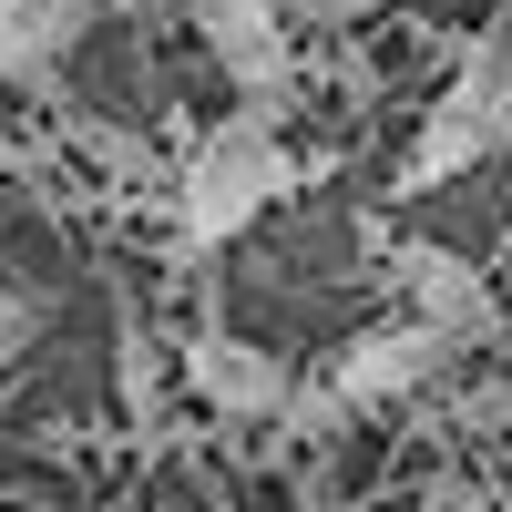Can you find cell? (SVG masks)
Wrapping results in <instances>:
<instances>
[{"label":"cell","instance_id":"obj_5","mask_svg":"<svg viewBox=\"0 0 512 512\" xmlns=\"http://www.w3.org/2000/svg\"><path fill=\"white\" fill-rule=\"evenodd\" d=\"M390 277H400V308L410 318H431V328H451L461 349H492V328H502V297H492V277L472 267V256H451V246H390Z\"/></svg>","mask_w":512,"mask_h":512},{"label":"cell","instance_id":"obj_3","mask_svg":"<svg viewBox=\"0 0 512 512\" xmlns=\"http://www.w3.org/2000/svg\"><path fill=\"white\" fill-rule=\"evenodd\" d=\"M461 359H472V349H461L451 328H431V318L400 308L390 328H359L349 349L328 359V390L349 410H379V400H410V390H431V379H451Z\"/></svg>","mask_w":512,"mask_h":512},{"label":"cell","instance_id":"obj_1","mask_svg":"<svg viewBox=\"0 0 512 512\" xmlns=\"http://www.w3.org/2000/svg\"><path fill=\"white\" fill-rule=\"evenodd\" d=\"M287 185H297V154L277 144V103H246V113H226L216 134L185 154L175 226H185V246H226V236H246L256 216H267Z\"/></svg>","mask_w":512,"mask_h":512},{"label":"cell","instance_id":"obj_8","mask_svg":"<svg viewBox=\"0 0 512 512\" xmlns=\"http://www.w3.org/2000/svg\"><path fill=\"white\" fill-rule=\"evenodd\" d=\"M113 359H123V400H134V420H154V338H144V318L113 328Z\"/></svg>","mask_w":512,"mask_h":512},{"label":"cell","instance_id":"obj_14","mask_svg":"<svg viewBox=\"0 0 512 512\" xmlns=\"http://www.w3.org/2000/svg\"><path fill=\"white\" fill-rule=\"evenodd\" d=\"M0 512H11V502H0Z\"/></svg>","mask_w":512,"mask_h":512},{"label":"cell","instance_id":"obj_12","mask_svg":"<svg viewBox=\"0 0 512 512\" xmlns=\"http://www.w3.org/2000/svg\"><path fill=\"white\" fill-rule=\"evenodd\" d=\"M410 512H502V502H492L482 482H461V472H441V482H431V492H420Z\"/></svg>","mask_w":512,"mask_h":512},{"label":"cell","instance_id":"obj_13","mask_svg":"<svg viewBox=\"0 0 512 512\" xmlns=\"http://www.w3.org/2000/svg\"><path fill=\"white\" fill-rule=\"evenodd\" d=\"M472 420H482V431H492V420H512V379H492V390L472 400Z\"/></svg>","mask_w":512,"mask_h":512},{"label":"cell","instance_id":"obj_6","mask_svg":"<svg viewBox=\"0 0 512 512\" xmlns=\"http://www.w3.org/2000/svg\"><path fill=\"white\" fill-rule=\"evenodd\" d=\"M185 390L216 420H277L287 390H297V369L277 349H256V338H236V328H195L185 338Z\"/></svg>","mask_w":512,"mask_h":512},{"label":"cell","instance_id":"obj_4","mask_svg":"<svg viewBox=\"0 0 512 512\" xmlns=\"http://www.w3.org/2000/svg\"><path fill=\"white\" fill-rule=\"evenodd\" d=\"M195 11V41L216 52V72L236 82L246 103H277L287 72H297V21L277 0H185Z\"/></svg>","mask_w":512,"mask_h":512},{"label":"cell","instance_id":"obj_10","mask_svg":"<svg viewBox=\"0 0 512 512\" xmlns=\"http://www.w3.org/2000/svg\"><path fill=\"white\" fill-rule=\"evenodd\" d=\"M72 144L93 154V164H113V175H154V164H144V144H134V134H113V123H82Z\"/></svg>","mask_w":512,"mask_h":512},{"label":"cell","instance_id":"obj_9","mask_svg":"<svg viewBox=\"0 0 512 512\" xmlns=\"http://www.w3.org/2000/svg\"><path fill=\"white\" fill-rule=\"evenodd\" d=\"M41 338V297H21V287H0V369H11L21 349Z\"/></svg>","mask_w":512,"mask_h":512},{"label":"cell","instance_id":"obj_7","mask_svg":"<svg viewBox=\"0 0 512 512\" xmlns=\"http://www.w3.org/2000/svg\"><path fill=\"white\" fill-rule=\"evenodd\" d=\"M103 0H0V72L11 82H52L72 62V41L93 31Z\"/></svg>","mask_w":512,"mask_h":512},{"label":"cell","instance_id":"obj_11","mask_svg":"<svg viewBox=\"0 0 512 512\" xmlns=\"http://www.w3.org/2000/svg\"><path fill=\"white\" fill-rule=\"evenodd\" d=\"M287 21H308V31H349V21H369V11H390V0H277Z\"/></svg>","mask_w":512,"mask_h":512},{"label":"cell","instance_id":"obj_2","mask_svg":"<svg viewBox=\"0 0 512 512\" xmlns=\"http://www.w3.org/2000/svg\"><path fill=\"white\" fill-rule=\"evenodd\" d=\"M512 144V11L461 52V72H451V93L420 113V134H410V154H400V195H441V185H461L472 164H492Z\"/></svg>","mask_w":512,"mask_h":512}]
</instances>
